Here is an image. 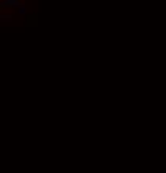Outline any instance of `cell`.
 Segmentation results:
<instances>
[{"label": "cell", "instance_id": "obj_1", "mask_svg": "<svg viewBox=\"0 0 166 173\" xmlns=\"http://www.w3.org/2000/svg\"><path fill=\"white\" fill-rule=\"evenodd\" d=\"M2 8H12L8 3V0H0V12H2Z\"/></svg>", "mask_w": 166, "mask_h": 173}]
</instances>
